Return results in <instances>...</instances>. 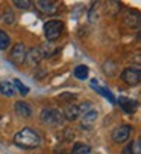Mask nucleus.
<instances>
[{
  "instance_id": "5",
  "label": "nucleus",
  "mask_w": 141,
  "mask_h": 154,
  "mask_svg": "<svg viewBox=\"0 0 141 154\" xmlns=\"http://www.w3.org/2000/svg\"><path fill=\"white\" fill-rule=\"evenodd\" d=\"M26 46L23 43H17V45L12 48V52H11V61L15 64V66H21L26 60Z\"/></svg>"
},
{
  "instance_id": "20",
  "label": "nucleus",
  "mask_w": 141,
  "mask_h": 154,
  "mask_svg": "<svg viewBox=\"0 0 141 154\" xmlns=\"http://www.w3.org/2000/svg\"><path fill=\"white\" fill-rule=\"evenodd\" d=\"M96 89L99 90V93H102V95H103L105 98H108L111 102H114V101H115V99H114V96H112V93H111V92H108L106 89H102V87H96Z\"/></svg>"
},
{
  "instance_id": "12",
  "label": "nucleus",
  "mask_w": 141,
  "mask_h": 154,
  "mask_svg": "<svg viewBox=\"0 0 141 154\" xmlns=\"http://www.w3.org/2000/svg\"><path fill=\"white\" fill-rule=\"evenodd\" d=\"M120 105H122L123 110H126L128 113H132L137 108V102L132 101V99H128V98H120Z\"/></svg>"
},
{
  "instance_id": "22",
  "label": "nucleus",
  "mask_w": 141,
  "mask_h": 154,
  "mask_svg": "<svg viewBox=\"0 0 141 154\" xmlns=\"http://www.w3.org/2000/svg\"><path fill=\"white\" fill-rule=\"evenodd\" d=\"M131 149H132L135 154H141V140L137 139V140L134 142V145L131 146Z\"/></svg>"
},
{
  "instance_id": "19",
  "label": "nucleus",
  "mask_w": 141,
  "mask_h": 154,
  "mask_svg": "<svg viewBox=\"0 0 141 154\" xmlns=\"http://www.w3.org/2000/svg\"><path fill=\"white\" fill-rule=\"evenodd\" d=\"M14 5L17 8H20V9H28L31 6V2H29V0H15Z\"/></svg>"
},
{
  "instance_id": "8",
  "label": "nucleus",
  "mask_w": 141,
  "mask_h": 154,
  "mask_svg": "<svg viewBox=\"0 0 141 154\" xmlns=\"http://www.w3.org/2000/svg\"><path fill=\"white\" fill-rule=\"evenodd\" d=\"M62 116L65 121H76L81 115H79V110H78V105L75 104H68L65 108H64V112H62Z\"/></svg>"
},
{
  "instance_id": "3",
  "label": "nucleus",
  "mask_w": 141,
  "mask_h": 154,
  "mask_svg": "<svg viewBox=\"0 0 141 154\" xmlns=\"http://www.w3.org/2000/svg\"><path fill=\"white\" fill-rule=\"evenodd\" d=\"M62 31H64V25L58 20H50V21H47V23H44V35L49 41L58 40L61 37Z\"/></svg>"
},
{
  "instance_id": "2",
  "label": "nucleus",
  "mask_w": 141,
  "mask_h": 154,
  "mask_svg": "<svg viewBox=\"0 0 141 154\" xmlns=\"http://www.w3.org/2000/svg\"><path fill=\"white\" fill-rule=\"evenodd\" d=\"M41 121L47 127H61L64 124V116L56 108H44L41 112Z\"/></svg>"
},
{
  "instance_id": "18",
  "label": "nucleus",
  "mask_w": 141,
  "mask_h": 154,
  "mask_svg": "<svg viewBox=\"0 0 141 154\" xmlns=\"http://www.w3.org/2000/svg\"><path fill=\"white\" fill-rule=\"evenodd\" d=\"M78 110H79V115L81 116H84L85 113H88V112H91V110H93V104L91 102H82L81 105H78Z\"/></svg>"
},
{
  "instance_id": "4",
  "label": "nucleus",
  "mask_w": 141,
  "mask_h": 154,
  "mask_svg": "<svg viewBox=\"0 0 141 154\" xmlns=\"http://www.w3.org/2000/svg\"><path fill=\"white\" fill-rule=\"evenodd\" d=\"M122 79L129 84V85H137L140 84V79H141V70L138 66H129L126 67L123 72H122Z\"/></svg>"
},
{
  "instance_id": "16",
  "label": "nucleus",
  "mask_w": 141,
  "mask_h": 154,
  "mask_svg": "<svg viewBox=\"0 0 141 154\" xmlns=\"http://www.w3.org/2000/svg\"><path fill=\"white\" fill-rule=\"evenodd\" d=\"M9 45H11V38L8 37V34L3 32V31H0V51L8 49Z\"/></svg>"
},
{
  "instance_id": "10",
  "label": "nucleus",
  "mask_w": 141,
  "mask_h": 154,
  "mask_svg": "<svg viewBox=\"0 0 141 154\" xmlns=\"http://www.w3.org/2000/svg\"><path fill=\"white\" fill-rule=\"evenodd\" d=\"M0 93H2L3 96H6V98L14 96L15 89H14L12 82H9V81H2V82H0Z\"/></svg>"
},
{
  "instance_id": "1",
  "label": "nucleus",
  "mask_w": 141,
  "mask_h": 154,
  "mask_svg": "<svg viewBox=\"0 0 141 154\" xmlns=\"http://www.w3.org/2000/svg\"><path fill=\"white\" fill-rule=\"evenodd\" d=\"M14 143L18 145L20 148H37L41 143V137L37 131H34L32 128H23L21 131L15 134L14 137Z\"/></svg>"
},
{
  "instance_id": "7",
  "label": "nucleus",
  "mask_w": 141,
  "mask_h": 154,
  "mask_svg": "<svg viewBox=\"0 0 141 154\" xmlns=\"http://www.w3.org/2000/svg\"><path fill=\"white\" fill-rule=\"evenodd\" d=\"M43 58H44V54H43L41 48H32L31 51L26 52V60L25 61L31 66H37V64H40V61Z\"/></svg>"
},
{
  "instance_id": "21",
  "label": "nucleus",
  "mask_w": 141,
  "mask_h": 154,
  "mask_svg": "<svg viewBox=\"0 0 141 154\" xmlns=\"http://www.w3.org/2000/svg\"><path fill=\"white\" fill-rule=\"evenodd\" d=\"M3 21L6 25H12L14 21H15V15L12 14V12H6L5 15H3Z\"/></svg>"
},
{
  "instance_id": "23",
  "label": "nucleus",
  "mask_w": 141,
  "mask_h": 154,
  "mask_svg": "<svg viewBox=\"0 0 141 154\" xmlns=\"http://www.w3.org/2000/svg\"><path fill=\"white\" fill-rule=\"evenodd\" d=\"M0 121H2V116H0Z\"/></svg>"
},
{
  "instance_id": "9",
  "label": "nucleus",
  "mask_w": 141,
  "mask_h": 154,
  "mask_svg": "<svg viewBox=\"0 0 141 154\" xmlns=\"http://www.w3.org/2000/svg\"><path fill=\"white\" fill-rule=\"evenodd\" d=\"M15 113H17L20 118H31L32 110H31L29 104L23 102V101H17V102H15Z\"/></svg>"
},
{
  "instance_id": "13",
  "label": "nucleus",
  "mask_w": 141,
  "mask_h": 154,
  "mask_svg": "<svg viewBox=\"0 0 141 154\" xmlns=\"http://www.w3.org/2000/svg\"><path fill=\"white\" fill-rule=\"evenodd\" d=\"M96 119H97V112H96V110H91V112H88V113H85V115L82 116V125H84V127H88V125H91Z\"/></svg>"
},
{
  "instance_id": "14",
  "label": "nucleus",
  "mask_w": 141,
  "mask_h": 154,
  "mask_svg": "<svg viewBox=\"0 0 141 154\" xmlns=\"http://www.w3.org/2000/svg\"><path fill=\"white\" fill-rule=\"evenodd\" d=\"M73 75L78 79H87V76H88V67H87V66H84V64H81V66H78V67H75Z\"/></svg>"
},
{
  "instance_id": "17",
  "label": "nucleus",
  "mask_w": 141,
  "mask_h": 154,
  "mask_svg": "<svg viewBox=\"0 0 141 154\" xmlns=\"http://www.w3.org/2000/svg\"><path fill=\"white\" fill-rule=\"evenodd\" d=\"M12 85H14V89H17L23 96L29 93V87H26L25 84H21V81H20V79H14V81H12Z\"/></svg>"
},
{
  "instance_id": "15",
  "label": "nucleus",
  "mask_w": 141,
  "mask_h": 154,
  "mask_svg": "<svg viewBox=\"0 0 141 154\" xmlns=\"http://www.w3.org/2000/svg\"><path fill=\"white\" fill-rule=\"evenodd\" d=\"M90 152H91V148L85 143H75L72 149V154H90Z\"/></svg>"
},
{
  "instance_id": "11",
  "label": "nucleus",
  "mask_w": 141,
  "mask_h": 154,
  "mask_svg": "<svg viewBox=\"0 0 141 154\" xmlns=\"http://www.w3.org/2000/svg\"><path fill=\"white\" fill-rule=\"evenodd\" d=\"M37 8L44 12V14H53L56 11V6L53 2H44V0H41V2H37Z\"/></svg>"
},
{
  "instance_id": "6",
  "label": "nucleus",
  "mask_w": 141,
  "mask_h": 154,
  "mask_svg": "<svg viewBox=\"0 0 141 154\" xmlns=\"http://www.w3.org/2000/svg\"><path fill=\"white\" fill-rule=\"evenodd\" d=\"M131 136V125H119L112 131V140L115 143H125Z\"/></svg>"
}]
</instances>
